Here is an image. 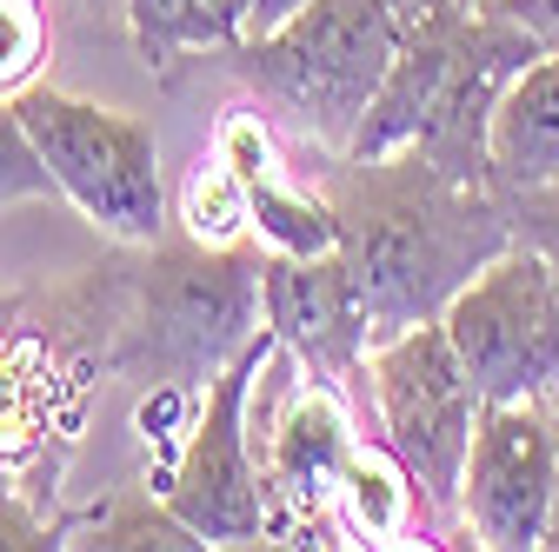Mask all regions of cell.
<instances>
[{
    "label": "cell",
    "mask_w": 559,
    "mask_h": 552,
    "mask_svg": "<svg viewBox=\"0 0 559 552\" xmlns=\"http://www.w3.org/2000/svg\"><path fill=\"white\" fill-rule=\"evenodd\" d=\"M74 526H81V519H40L34 500L0 493V552H53Z\"/></svg>",
    "instance_id": "obj_19"
},
{
    "label": "cell",
    "mask_w": 559,
    "mask_h": 552,
    "mask_svg": "<svg viewBox=\"0 0 559 552\" xmlns=\"http://www.w3.org/2000/svg\"><path fill=\"white\" fill-rule=\"evenodd\" d=\"M340 513L367 545H400L413 519H427V500H419L413 472L400 466V453L380 440V446H360L354 466L340 479Z\"/></svg>",
    "instance_id": "obj_14"
},
{
    "label": "cell",
    "mask_w": 559,
    "mask_h": 552,
    "mask_svg": "<svg viewBox=\"0 0 559 552\" xmlns=\"http://www.w3.org/2000/svg\"><path fill=\"white\" fill-rule=\"evenodd\" d=\"M559 180V47H546L493 107V187L526 193Z\"/></svg>",
    "instance_id": "obj_11"
},
{
    "label": "cell",
    "mask_w": 559,
    "mask_h": 552,
    "mask_svg": "<svg viewBox=\"0 0 559 552\" xmlns=\"http://www.w3.org/2000/svg\"><path fill=\"white\" fill-rule=\"evenodd\" d=\"M466 8H486V0H466Z\"/></svg>",
    "instance_id": "obj_24"
},
{
    "label": "cell",
    "mask_w": 559,
    "mask_h": 552,
    "mask_svg": "<svg viewBox=\"0 0 559 552\" xmlns=\"http://www.w3.org/2000/svg\"><path fill=\"white\" fill-rule=\"evenodd\" d=\"M180 227L193 240H206V247L253 240V227H247V187H240V173L221 154L200 160V173L187 180V214H180Z\"/></svg>",
    "instance_id": "obj_16"
},
{
    "label": "cell",
    "mask_w": 559,
    "mask_h": 552,
    "mask_svg": "<svg viewBox=\"0 0 559 552\" xmlns=\"http://www.w3.org/2000/svg\"><path fill=\"white\" fill-rule=\"evenodd\" d=\"M493 8H507L513 21H526L546 47H559V0H493Z\"/></svg>",
    "instance_id": "obj_20"
},
{
    "label": "cell",
    "mask_w": 559,
    "mask_h": 552,
    "mask_svg": "<svg viewBox=\"0 0 559 552\" xmlns=\"http://www.w3.org/2000/svg\"><path fill=\"white\" fill-rule=\"evenodd\" d=\"M367 393H373L380 440L413 472L419 500H427V519L440 532L447 519H460V479H466L473 427L486 412L447 320H419V326H400V333L373 339Z\"/></svg>",
    "instance_id": "obj_5"
},
{
    "label": "cell",
    "mask_w": 559,
    "mask_h": 552,
    "mask_svg": "<svg viewBox=\"0 0 559 552\" xmlns=\"http://www.w3.org/2000/svg\"><path fill=\"white\" fill-rule=\"evenodd\" d=\"M546 545H559V506H552V532H546Z\"/></svg>",
    "instance_id": "obj_23"
},
{
    "label": "cell",
    "mask_w": 559,
    "mask_h": 552,
    "mask_svg": "<svg viewBox=\"0 0 559 552\" xmlns=\"http://www.w3.org/2000/svg\"><path fill=\"white\" fill-rule=\"evenodd\" d=\"M280 360L273 326H260L247 347L206 380L193 433L167 472L160 500L206 539V545H266V479H260V453H253V393L266 380V367Z\"/></svg>",
    "instance_id": "obj_6"
},
{
    "label": "cell",
    "mask_w": 559,
    "mask_h": 552,
    "mask_svg": "<svg viewBox=\"0 0 559 552\" xmlns=\"http://www.w3.org/2000/svg\"><path fill=\"white\" fill-rule=\"evenodd\" d=\"M14 113L40 167L53 173V193L74 200L81 220H94L107 240L127 247H154L167 233V180H160L154 127L40 81L14 94Z\"/></svg>",
    "instance_id": "obj_4"
},
{
    "label": "cell",
    "mask_w": 559,
    "mask_h": 552,
    "mask_svg": "<svg viewBox=\"0 0 559 552\" xmlns=\"http://www.w3.org/2000/svg\"><path fill=\"white\" fill-rule=\"evenodd\" d=\"M559 506V399H486L466 479L460 526L486 552H533Z\"/></svg>",
    "instance_id": "obj_8"
},
{
    "label": "cell",
    "mask_w": 559,
    "mask_h": 552,
    "mask_svg": "<svg viewBox=\"0 0 559 552\" xmlns=\"http://www.w3.org/2000/svg\"><path fill=\"white\" fill-rule=\"evenodd\" d=\"M326 200L340 214V253L360 280L373 339L440 320L473 273L513 247L507 193L440 167L419 147L373 160L340 154Z\"/></svg>",
    "instance_id": "obj_1"
},
{
    "label": "cell",
    "mask_w": 559,
    "mask_h": 552,
    "mask_svg": "<svg viewBox=\"0 0 559 552\" xmlns=\"http://www.w3.org/2000/svg\"><path fill=\"white\" fill-rule=\"evenodd\" d=\"M406 27H413L406 0H307L273 34L240 40L234 67L260 94V107L287 113L307 141H320L340 160L354 147L367 107L380 100L406 47Z\"/></svg>",
    "instance_id": "obj_3"
},
{
    "label": "cell",
    "mask_w": 559,
    "mask_h": 552,
    "mask_svg": "<svg viewBox=\"0 0 559 552\" xmlns=\"http://www.w3.org/2000/svg\"><path fill=\"white\" fill-rule=\"evenodd\" d=\"M47 47H53V27L40 0H0V100L34 87V74L47 67Z\"/></svg>",
    "instance_id": "obj_17"
},
{
    "label": "cell",
    "mask_w": 559,
    "mask_h": 552,
    "mask_svg": "<svg viewBox=\"0 0 559 552\" xmlns=\"http://www.w3.org/2000/svg\"><path fill=\"white\" fill-rule=\"evenodd\" d=\"M360 453L354 412L346 393L307 380L280 420L266 427L260 446V479H266V545H340L333 539V506H340V479Z\"/></svg>",
    "instance_id": "obj_10"
},
{
    "label": "cell",
    "mask_w": 559,
    "mask_h": 552,
    "mask_svg": "<svg viewBox=\"0 0 559 552\" xmlns=\"http://www.w3.org/2000/svg\"><path fill=\"white\" fill-rule=\"evenodd\" d=\"M247 187V227L266 253H333L340 247V214H333V200L326 187H300L287 167H266Z\"/></svg>",
    "instance_id": "obj_13"
},
{
    "label": "cell",
    "mask_w": 559,
    "mask_h": 552,
    "mask_svg": "<svg viewBox=\"0 0 559 552\" xmlns=\"http://www.w3.org/2000/svg\"><path fill=\"white\" fill-rule=\"evenodd\" d=\"M260 240L206 247L193 233L154 240L147 266L120 287V313L100 347V367L147 386H206L247 339L260 313Z\"/></svg>",
    "instance_id": "obj_2"
},
{
    "label": "cell",
    "mask_w": 559,
    "mask_h": 552,
    "mask_svg": "<svg viewBox=\"0 0 559 552\" xmlns=\"http://www.w3.org/2000/svg\"><path fill=\"white\" fill-rule=\"evenodd\" d=\"M14 307H21V300H0V326H8V320H14Z\"/></svg>",
    "instance_id": "obj_22"
},
{
    "label": "cell",
    "mask_w": 559,
    "mask_h": 552,
    "mask_svg": "<svg viewBox=\"0 0 559 552\" xmlns=\"http://www.w3.org/2000/svg\"><path fill=\"white\" fill-rule=\"evenodd\" d=\"M479 399H559V273L513 233L440 313Z\"/></svg>",
    "instance_id": "obj_7"
},
{
    "label": "cell",
    "mask_w": 559,
    "mask_h": 552,
    "mask_svg": "<svg viewBox=\"0 0 559 552\" xmlns=\"http://www.w3.org/2000/svg\"><path fill=\"white\" fill-rule=\"evenodd\" d=\"M120 14L147 67H174L200 47L234 53L247 40V0H120Z\"/></svg>",
    "instance_id": "obj_12"
},
{
    "label": "cell",
    "mask_w": 559,
    "mask_h": 552,
    "mask_svg": "<svg viewBox=\"0 0 559 552\" xmlns=\"http://www.w3.org/2000/svg\"><path fill=\"white\" fill-rule=\"evenodd\" d=\"M260 313L280 353L333 393H367L373 320L346 253H260Z\"/></svg>",
    "instance_id": "obj_9"
},
{
    "label": "cell",
    "mask_w": 559,
    "mask_h": 552,
    "mask_svg": "<svg viewBox=\"0 0 559 552\" xmlns=\"http://www.w3.org/2000/svg\"><path fill=\"white\" fill-rule=\"evenodd\" d=\"M307 8V0H247V40H260V34H273L280 21H294Z\"/></svg>",
    "instance_id": "obj_21"
},
{
    "label": "cell",
    "mask_w": 559,
    "mask_h": 552,
    "mask_svg": "<svg viewBox=\"0 0 559 552\" xmlns=\"http://www.w3.org/2000/svg\"><path fill=\"white\" fill-rule=\"evenodd\" d=\"M40 193H53V173L40 167L14 100H0V200H40Z\"/></svg>",
    "instance_id": "obj_18"
},
{
    "label": "cell",
    "mask_w": 559,
    "mask_h": 552,
    "mask_svg": "<svg viewBox=\"0 0 559 552\" xmlns=\"http://www.w3.org/2000/svg\"><path fill=\"white\" fill-rule=\"evenodd\" d=\"M87 526H94V545L100 552H127V545H154V552H193V545H206L167 500H154V493H120L114 506H100V513H87Z\"/></svg>",
    "instance_id": "obj_15"
}]
</instances>
